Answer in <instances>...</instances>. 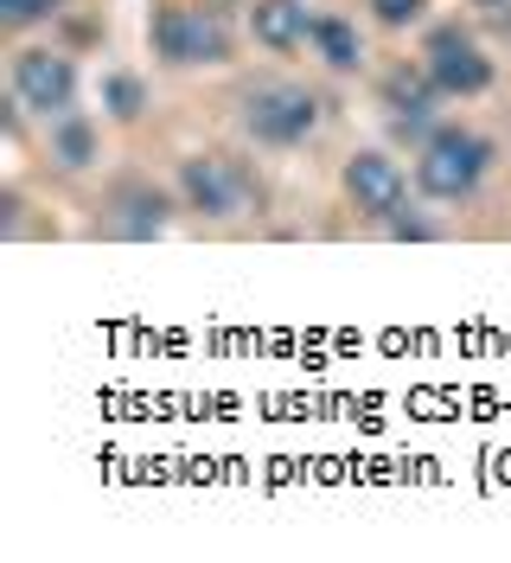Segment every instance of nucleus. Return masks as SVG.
Listing matches in <instances>:
<instances>
[{"instance_id": "obj_1", "label": "nucleus", "mask_w": 511, "mask_h": 563, "mask_svg": "<svg viewBox=\"0 0 511 563\" xmlns=\"http://www.w3.org/2000/svg\"><path fill=\"white\" fill-rule=\"evenodd\" d=\"M492 161H499V147L467 129V122H435L429 135L415 141V192L429 199V206H467L486 174H492Z\"/></svg>"}, {"instance_id": "obj_2", "label": "nucleus", "mask_w": 511, "mask_h": 563, "mask_svg": "<svg viewBox=\"0 0 511 563\" xmlns=\"http://www.w3.org/2000/svg\"><path fill=\"white\" fill-rule=\"evenodd\" d=\"M237 129L256 147H269V154L307 147V141L326 129V97L295 84V77H256V84L237 90Z\"/></svg>"}, {"instance_id": "obj_3", "label": "nucleus", "mask_w": 511, "mask_h": 563, "mask_svg": "<svg viewBox=\"0 0 511 563\" xmlns=\"http://www.w3.org/2000/svg\"><path fill=\"white\" fill-rule=\"evenodd\" d=\"M147 52L167 70H199V65H231L237 58V33L218 7L199 0H160L147 13Z\"/></svg>"}, {"instance_id": "obj_4", "label": "nucleus", "mask_w": 511, "mask_h": 563, "mask_svg": "<svg viewBox=\"0 0 511 563\" xmlns=\"http://www.w3.org/2000/svg\"><path fill=\"white\" fill-rule=\"evenodd\" d=\"M7 90H13V103L26 109V115L52 122V115L77 109L84 77L70 65V52H58V45H20V52L7 58Z\"/></svg>"}, {"instance_id": "obj_5", "label": "nucleus", "mask_w": 511, "mask_h": 563, "mask_svg": "<svg viewBox=\"0 0 511 563\" xmlns=\"http://www.w3.org/2000/svg\"><path fill=\"white\" fill-rule=\"evenodd\" d=\"M263 199V186L256 174L231 161V154H192V161H179V206L192 211V218H243V211Z\"/></svg>"}, {"instance_id": "obj_6", "label": "nucleus", "mask_w": 511, "mask_h": 563, "mask_svg": "<svg viewBox=\"0 0 511 563\" xmlns=\"http://www.w3.org/2000/svg\"><path fill=\"white\" fill-rule=\"evenodd\" d=\"M422 65H429V77H435V90H442L447 103H474V97L492 90V77H499L492 52H486L467 26H429Z\"/></svg>"}, {"instance_id": "obj_7", "label": "nucleus", "mask_w": 511, "mask_h": 563, "mask_svg": "<svg viewBox=\"0 0 511 563\" xmlns=\"http://www.w3.org/2000/svg\"><path fill=\"white\" fill-rule=\"evenodd\" d=\"M340 186H345V206L358 211L365 224H390V218L409 206L415 174H403V161L384 154V147H358V154H345Z\"/></svg>"}, {"instance_id": "obj_8", "label": "nucleus", "mask_w": 511, "mask_h": 563, "mask_svg": "<svg viewBox=\"0 0 511 563\" xmlns=\"http://www.w3.org/2000/svg\"><path fill=\"white\" fill-rule=\"evenodd\" d=\"M447 97L435 90V77H429V65L415 58V65H390L384 77H377V109H384V122L397 129L403 141H422L429 129H435V109H442Z\"/></svg>"}, {"instance_id": "obj_9", "label": "nucleus", "mask_w": 511, "mask_h": 563, "mask_svg": "<svg viewBox=\"0 0 511 563\" xmlns=\"http://www.w3.org/2000/svg\"><path fill=\"white\" fill-rule=\"evenodd\" d=\"M173 211H186V206L173 199L167 186H154V179H122V186L109 192V231L147 244V238H160L173 224Z\"/></svg>"}, {"instance_id": "obj_10", "label": "nucleus", "mask_w": 511, "mask_h": 563, "mask_svg": "<svg viewBox=\"0 0 511 563\" xmlns=\"http://www.w3.org/2000/svg\"><path fill=\"white\" fill-rule=\"evenodd\" d=\"M243 26H249V38H256L269 58H288V52H301L307 33H313V7H307V0H249V7H243Z\"/></svg>"}, {"instance_id": "obj_11", "label": "nucleus", "mask_w": 511, "mask_h": 563, "mask_svg": "<svg viewBox=\"0 0 511 563\" xmlns=\"http://www.w3.org/2000/svg\"><path fill=\"white\" fill-rule=\"evenodd\" d=\"M45 161H52L58 174H90V167L102 161V129H97V115H84V109L52 115V122H45Z\"/></svg>"}, {"instance_id": "obj_12", "label": "nucleus", "mask_w": 511, "mask_h": 563, "mask_svg": "<svg viewBox=\"0 0 511 563\" xmlns=\"http://www.w3.org/2000/svg\"><path fill=\"white\" fill-rule=\"evenodd\" d=\"M307 52L333 70V77H358V70L371 65V45H365V33H358V20H345V13H313Z\"/></svg>"}, {"instance_id": "obj_13", "label": "nucleus", "mask_w": 511, "mask_h": 563, "mask_svg": "<svg viewBox=\"0 0 511 563\" xmlns=\"http://www.w3.org/2000/svg\"><path fill=\"white\" fill-rule=\"evenodd\" d=\"M97 97H102V109H109L115 122H141V109H147V84H141L135 70H109Z\"/></svg>"}, {"instance_id": "obj_14", "label": "nucleus", "mask_w": 511, "mask_h": 563, "mask_svg": "<svg viewBox=\"0 0 511 563\" xmlns=\"http://www.w3.org/2000/svg\"><path fill=\"white\" fill-rule=\"evenodd\" d=\"M58 13H65V0H0V20H7L13 33L45 26V20H58Z\"/></svg>"}, {"instance_id": "obj_15", "label": "nucleus", "mask_w": 511, "mask_h": 563, "mask_svg": "<svg viewBox=\"0 0 511 563\" xmlns=\"http://www.w3.org/2000/svg\"><path fill=\"white\" fill-rule=\"evenodd\" d=\"M422 7H429V0H365V13H371L384 33H409V26L422 20Z\"/></svg>"}, {"instance_id": "obj_16", "label": "nucleus", "mask_w": 511, "mask_h": 563, "mask_svg": "<svg viewBox=\"0 0 511 563\" xmlns=\"http://www.w3.org/2000/svg\"><path fill=\"white\" fill-rule=\"evenodd\" d=\"M384 231H390V238H397V244H429V238H442V231H435V224H429V218H409V206L397 211V218H390V224H384Z\"/></svg>"}, {"instance_id": "obj_17", "label": "nucleus", "mask_w": 511, "mask_h": 563, "mask_svg": "<svg viewBox=\"0 0 511 563\" xmlns=\"http://www.w3.org/2000/svg\"><path fill=\"white\" fill-rule=\"evenodd\" d=\"M467 7H479V13H506L511 0H467Z\"/></svg>"}]
</instances>
